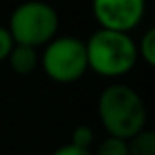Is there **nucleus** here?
Returning <instances> with one entry per match:
<instances>
[{
  "mask_svg": "<svg viewBox=\"0 0 155 155\" xmlns=\"http://www.w3.org/2000/svg\"><path fill=\"white\" fill-rule=\"evenodd\" d=\"M38 60H40L38 49L29 46H20V44H15L8 57L9 68L18 75H29L31 71H35L38 66Z\"/></svg>",
  "mask_w": 155,
  "mask_h": 155,
  "instance_id": "6",
  "label": "nucleus"
},
{
  "mask_svg": "<svg viewBox=\"0 0 155 155\" xmlns=\"http://www.w3.org/2000/svg\"><path fill=\"white\" fill-rule=\"evenodd\" d=\"M95 155H130V151H128V140L108 135L97 146V153Z\"/></svg>",
  "mask_w": 155,
  "mask_h": 155,
  "instance_id": "9",
  "label": "nucleus"
},
{
  "mask_svg": "<svg viewBox=\"0 0 155 155\" xmlns=\"http://www.w3.org/2000/svg\"><path fill=\"white\" fill-rule=\"evenodd\" d=\"M137 55L146 66L155 64V29L150 28L142 33L140 40L137 42Z\"/></svg>",
  "mask_w": 155,
  "mask_h": 155,
  "instance_id": "8",
  "label": "nucleus"
},
{
  "mask_svg": "<svg viewBox=\"0 0 155 155\" xmlns=\"http://www.w3.org/2000/svg\"><path fill=\"white\" fill-rule=\"evenodd\" d=\"M38 64L42 66L48 79L57 84H71L86 75L88 58L84 40L73 35L55 37L44 46Z\"/></svg>",
  "mask_w": 155,
  "mask_h": 155,
  "instance_id": "4",
  "label": "nucleus"
},
{
  "mask_svg": "<svg viewBox=\"0 0 155 155\" xmlns=\"http://www.w3.org/2000/svg\"><path fill=\"white\" fill-rule=\"evenodd\" d=\"M88 69L106 77V79H119L130 73L137 60V42L130 33L111 31L99 28L84 42Z\"/></svg>",
  "mask_w": 155,
  "mask_h": 155,
  "instance_id": "2",
  "label": "nucleus"
},
{
  "mask_svg": "<svg viewBox=\"0 0 155 155\" xmlns=\"http://www.w3.org/2000/svg\"><path fill=\"white\" fill-rule=\"evenodd\" d=\"M97 111L101 124L110 137L128 140L146 128V104L142 97L128 84L113 82L106 86L99 95Z\"/></svg>",
  "mask_w": 155,
  "mask_h": 155,
  "instance_id": "1",
  "label": "nucleus"
},
{
  "mask_svg": "<svg viewBox=\"0 0 155 155\" xmlns=\"http://www.w3.org/2000/svg\"><path fill=\"white\" fill-rule=\"evenodd\" d=\"M91 11L102 29L130 33L146 13V0H91Z\"/></svg>",
  "mask_w": 155,
  "mask_h": 155,
  "instance_id": "5",
  "label": "nucleus"
},
{
  "mask_svg": "<svg viewBox=\"0 0 155 155\" xmlns=\"http://www.w3.org/2000/svg\"><path fill=\"white\" fill-rule=\"evenodd\" d=\"M51 155H93L90 150H84V148H79V146H75V144H64L60 148H57Z\"/></svg>",
  "mask_w": 155,
  "mask_h": 155,
  "instance_id": "12",
  "label": "nucleus"
},
{
  "mask_svg": "<svg viewBox=\"0 0 155 155\" xmlns=\"http://www.w3.org/2000/svg\"><path fill=\"white\" fill-rule=\"evenodd\" d=\"M130 155H155V133L148 128L128 139Z\"/></svg>",
  "mask_w": 155,
  "mask_h": 155,
  "instance_id": "7",
  "label": "nucleus"
},
{
  "mask_svg": "<svg viewBox=\"0 0 155 155\" xmlns=\"http://www.w3.org/2000/svg\"><path fill=\"white\" fill-rule=\"evenodd\" d=\"M93 139H95L93 128L88 126V124H79V126L73 130V133H71V144L79 146V148H84V150H90L91 148Z\"/></svg>",
  "mask_w": 155,
  "mask_h": 155,
  "instance_id": "10",
  "label": "nucleus"
},
{
  "mask_svg": "<svg viewBox=\"0 0 155 155\" xmlns=\"http://www.w3.org/2000/svg\"><path fill=\"white\" fill-rule=\"evenodd\" d=\"M13 46H15V42H13V38H11L9 31H8V28H6V26H0V62L8 60V57H9Z\"/></svg>",
  "mask_w": 155,
  "mask_h": 155,
  "instance_id": "11",
  "label": "nucleus"
},
{
  "mask_svg": "<svg viewBox=\"0 0 155 155\" xmlns=\"http://www.w3.org/2000/svg\"><path fill=\"white\" fill-rule=\"evenodd\" d=\"M58 24V13L51 4L28 0L13 9L8 31L15 44L38 49L57 37Z\"/></svg>",
  "mask_w": 155,
  "mask_h": 155,
  "instance_id": "3",
  "label": "nucleus"
}]
</instances>
